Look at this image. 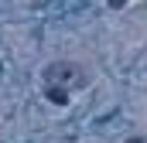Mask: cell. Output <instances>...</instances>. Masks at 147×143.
Returning <instances> with one entry per match:
<instances>
[{
  "instance_id": "obj_1",
  "label": "cell",
  "mask_w": 147,
  "mask_h": 143,
  "mask_svg": "<svg viewBox=\"0 0 147 143\" xmlns=\"http://www.w3.org/2000/svg\"><path fill=\"white\" fill-rule=\"evenodd\" d=\"M89 85V68L79 61H51L41 68V92L51 106H72V96Z\"/></svg>"
}]
</instances>
